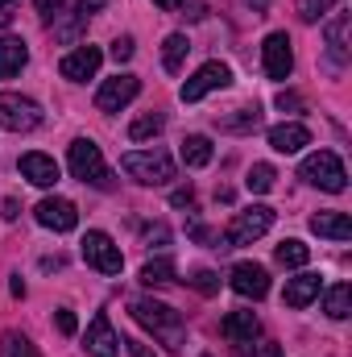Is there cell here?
I'll return each mask as SVG.
<instances>
[{
    "mask_svg": "<svg viewBox=\"0 0 352 357\" xmlns=\"http://www.w3.org/2000/svg\"><path fill=\"white\" fill-rule=\"evenodd\" d=\"M336 8V0H298V17L307 21V25H315L319 17H328Z\"/></svg>",
    "mask_w": 352,
    "mask_h": 357,
    "instance_id": "32",
    "label": "cell"
},
{
    "mask_svg": "<svg viewBox=\"0 0 352 357\" xmlns=\"http://www.w3.org/2000/svg\"><path fill=\"white\" fill-rule=\"evenodd\" d=\"M170 204H175V208H191V204H195V195H191V187H178L175 195H170Z\"/></svg>",
    "mask_w": 352,
    "mask_h": 357,
    "instance_id": "39",
    "label": "cell"
},
{
    "mask_svg": "<svg viewBox=\"0 0 352 357\" xmlns=\"http://www.w3.org/2000/svg\"><path fill=\"white\" fill-rule=\"evenodd\" d=\"M323 312H328L332 320H349V312H352V287H349V282H336V287L328 291Z\"/></svg>",
    "mask_w": 352,
    "mask_h": 357,
    "instance_id": "27",
    "label": "cell"
},
{
    "mask_svg": "<svg viewBox=\"0 0 352 357\" xmlns=\"http://www.w3.org/2000/svg\"><path fill=\"white\" fill-rule=\"evenodd\" d=\"M311 233L332 237V241H349L352 237V220L344 216V212H315V216H311Z\"/></svg>",
    "mask_w": 352,
    "mask_h": 357,
    "instance_id": "20",
    "label": "cell"
},
{
    "mask_svg": "<svg viewBox=\"0 0 352 357\" xmlns=\"http://www.w3.org/2000/svg\"><path fill=\"white\" fill-rule=\"evenodd\" d=\"M269 146L278 154H298L303 146H311V129L298 125V121H286V125H273L269 129Z\"/></svg>",
    "mask_w": 352,
    "mask_h": 357,
    "instance_id": "16",
    "label": "cell"
},
{
    "mask_svg": "<svg viewBox=\"0 0 352 357\" xmlns=\"http://www.w3.org/2000/svg\"><path fill=\"white\" fill-rule=\"evenodd\" d=\"M162 129H166L162 112H141V116L129 125V142H150V137H158Z\"/></svg>",
    "mask_w": 352,
    "mask_h": 357,
    "instance_id": "29",
    "label": "cell"
},
{
    "mask_svg": "<svg viewBox=\"0 0 352 357\" xmlns=\"http://www.w3.org/2000/svg\"><path fill=\"white\" fill-rule=\"evenodd\" d=\"M99 8H108V0H79V4H75V13H71L67 21H54V38H58L63 46H75V42L83 38L88 21L99 13Z\"/></svg>",
    "mask_w": 352,
    "mask_h": 357,
    "instance_id": "12",
    "label": "cell"
},
{
    "mask_svg": "<svg viewBox=\"0 0 352 357\" xmlns=\"http://www.w3.org/2000/svg\"><path fill=\"white\" fill-rule=\"evenodd\" d=\"M120 345H129V354H133V357H154L145 345H141V341H120Z\"/></svg>",
    "mask_w": 352,
    "mask_h": 357,
    "instance_id": "41",
    "label": "cell"
},
{
    "mask_svg": "<svg viewBox=\"0 0 352 357\" xmlns=\"http://www.w3.org/2000/svg\"><path fill=\"white\" fill-rule=\"evenodd\" d=\"M186 282H191L195 291H203V295H216V291H220V278H216L211 270H195V274H191Z\"/></svg>",
    "mask_w": 352,
    "mask_h": 357,
    "instance_id": "33",
    "label": "cell"
},
{
    "mask_svg": "<svg viewBox=\"0 0 352 357\" xmlns=\"http://www.w3.org/2000/svg\"><path fill=\"white\" fill-rule=\"evenodd\" d=\"M88 354L91 357H116L120 354V337L108 320V312H95L88 324Z\"/></svg>",
    "mask_w": 352,
    "mask_h": 357,
    "instance_id": "13",
    "label": "cell"
},
{
    "mask_svg": "<svg viewBox=\"0 0 352 357\" xmlns=\"http://www.w3.org/2000/svg\"><path fill=\"white\" fill-rule=\"evenodd\" d=\"M262 67L269 79H290L294 71V50H290V38L286 33H269L262 42Z\"/></svg>",
    "mask_w": 352,
    "mask_h": 357,
    "instance_id": "9",
    "label": "cell"
},
{
    "mask_svg": "<svg viewBox=\"0 0 352 357\" xmlns=\"http://www.w3.org/2000/svg\"><path fill=\"white\" fill-rule=\"evenodd\" d=\"M262 125V108L253 104V108H237V116H224L220 121V129L224 133H253Z\"/></svg>",
    "mask_w": 352,
    "mask_h": 357,
    "instance_id": "28",
    "label": "cell"
},
{
    "mask_svg": "<svg viewBox=\"0 0 352 357\" xmlns=\"http://www.w3.org/2000/svg\"><path fill=\"white\" fill-rule=\"evenodd\" d=\"M211 154H216L211 137H203V133L182 137V162H186V167H207V162H211Z\"/></svg>",
    "mask_w": 352,
    "mask_h": 357,
    "instance_id": "23",
    "label": "cell"
},
{
    "mask_svg": "<svg viewBox=\"0 0 352 357\" xmlns=\"http://www.w3.org/2000/svg\"><path fill=\"white\" fill-rule=\"evenodd\" d=\"M319 287H323V278H319V274H298V278H290V282H286L282 299H286V307H307V303L319 295Z\"/></svg>",
    "mask_w": 352,
    "mask_h": 357,
    "instance_id": "19",
    "label": "cell"
},
{
    "mask_svg": "<svg viewBox=\"0 0 352 357\" xmlns=\"http://www.w3.org/2000/svg\"><path fill=\"white\" fill-rule=\"evenodd\" d=\"M0 357H42V354L33 349L29 337H21V333H4V337H0Z\"/></svg>",
    "mask_w": 352,
    "mask_h": 357,
    "instance_id": "30",
    "label": "cell"
},
{
    "mask_svg": "<svg viewBox=\"0 0 352 357\" xmlns=\"http://www.w3.org/2000/svg\"><path fill=\"white\" fill-rule=\"evenodd\" d=\"M129 312H133V320H137L145 333H154L170 354H178V349L186 345L182 316H178L170 303H158V299H133V303H129Z\"/></svg>",
    "mask_w": 352,
    "mask_h": 357,
    "instance_id": "1",
    "label": "cell"
},
{
    "mask_svg": "<svg viewBox=\"0 0 352 357\" xmlns=\"http://www.w3.org/2000/svg\"><path fill=\"white\" fill-rule=\"evenodd\" d=\"M249 4H253V8H265V4H269V0H249Z\"/></svg>",
    "mask_w": 352,
    "mask_h": 357,
    "instance_id": "45",
    "label": "cell"
},
{
    "mask_svg": "<svg viewBox=\"0 0 352 357\" xmlns=\"http://www.w3.org/2000/svg\"><path fill=\"white\" fill-rule=\"evenodd\" d=\"M228 282H232V291L245 295V299H262L265 291H269V274H265V266H257V262H237Z\"/></svg>",
    "mask_w": 352,
    "mask_h": 357,
    "instance_id": "15",
    "label": "cell"
},
{
    "mask_svg": "<svg viewBox=\"0 0 352 357\" xmlns=\"http://www.w3.org/2000/svg\"><path fill=\"white\" fill-rule=\"evenodd\" d=\"M4 220H17V199H4Z\"/></svg>",
    "mask_w": 352,
    "mask_h": 357,
    "instance_id": "44",
    "label": "cell"
},
{
    "mask_svg": "<svg viewBox=\"0 0 352 357\" xmlns=\"http://www.w3.org/2000/svg\"><path fill=\"white\" fill-rule=\"evenodd\" d=\"M141 91V79L137 75H116V79H104L99 91H95V108L99 112H120L129 100H137Z\"/></svg>",
    "mask_w": 352,
    "mask_h": 357,
    "instance_id": "10",
    "label": "cell"
},
{
    "mask_svg": "<svg viewBox=\"0 0 352 357\" xmlns=\"http://www.w3.org/2000/svg\"><path fill=\"white\" fill-rule=\"evenodd\" d=\"M186 50H191V42H186V33H170L166 42H162V67L178 75L182 71V59H186Z\"/></svg>",
    "mask_w": 352,
    "mask_h": 357,
    "instance_id": "26",
    "label": "cell"
},
{
    "mask_svg": "<svg viewBox=\"0 0 352 357\" xmlns=\"http://www.w3.org/2000/svg\"><path fill=\"white\" fill-rule=\"evenodd\" d=\"M42 125V108L38 100L21 96V91H0V129L8 133H29Z\"/></svg>",
    "mask_w": 352,
    "mask_h": 357,
    "instance_id": "5",
    "label": "cell"
},
{
    "mask_svg": "<svg viewBox=\"0 0 352 357\" xmlns=\"http://www.w3.org/2000/svg\"><path fill=\"white\" fill-rule=\"evenodd\" d=\"M29 63V50L21 38H0V79H13Z\"/></svg>",
    "mask_w": 352,
    "mask_h": 357,
    "instance_id": "22",
    "label": "cell"
},
{
    "mask_svg": "<svg viewBox=\"0 0 352 357\" xmlns=\"http://www.w3.org/2000/svg\"><path fill=\"white\" fill-rule=\"evenodd\" d=\"M170 233H166V225H154V229H145V241L154 245V241H166Z\"/></svg>",
    "mask_w": 352,
    "mask_h": 357,
    "instance_id": "40",
    "label": "cell"
},
{
    "mask_svg": "<svg viewBox=\"0 0 352 357\" xmlns=\"http://www.w3.org/2000/svg\"><path fill=\"white\" fill-rule=\"evenodd\" d=\"M269 225H273V208L253 204V208H245V212H237V216H232V225H228L224 241H228V245H253L257 237L269 233Z\"/></svg>",
    "mask_w": 352,
    "mask_h": 357,
    "instance_id": "6",
    "label": "cell"
},
{
    "mask_svg": "<svg viewBox=\"0 0 352 357\" xmlns=\"http://www.w3.org/2000/svg\"><path fill=\"white\" fill-rule=\"evenodd\" d=\"M257 357H282V349L273 341H265V345H257Z\"/></svg>",
    "mask_w": 352,
    "mask_h": 357,
    "instance_id": "42",
    "label": "cell"
},
{
    "mask_svg": "<svg viewBox=\"0 0 352 357\" xmlns=\"http://www.w3.org/2000/svg\"><path fill=\"white\" fill-rule=\"evenodd\" d=\"M278 108H282V112H298V108H303V100H298L294 91H278Z\"/></svg>",
    "mask_w": 352,
    "mask_h": 357,
    "instance_id": "38",
    "label": "cell"
},
{
    "mask_svg": "<svg viewBox=\"0 0 352 357\" xmlns=\"http://www.w3.org/2000/svg\"><path fill=\"white\" fill-rule=\"evenodd\" d=\"M33 216H38V225H42V229H54V233H71V229L79 225L75 204H71V199H63V195L42 199V204L33 208Z\"/></svg>",
    "mask_w": 352,
    "mask_h": 357,
    "instance_id": "11",
    "label": "cell"
},
{
    "mask_svg": "<svg viewBox=\"0 0 352 357\" xmlns=\"http://www.w3.org/2000/svg\"><path fill=\"white\" fill-rule=\"evenodd\" d=\"M21 175L33 187H54L58 183V162L46 158V154H21Z\"/></svg>",
    "mask_w": 352,
    "mask_h": 357,
    "instance_id": "18",
    "label": "cell"
},
{
    "mask_svg": "<svg viewBox=\"0 0 352 357\" xmlns=\"http://www.w3.org/2000/svg\"><path fill=\"white\" fill-rule=\"evenodd\" d=\"M298 175L307 178L311 187L332 191V195H340V191L349 187V171H344L340 154H332V150H315L311 158H303V171H298Z\"/></svg>",
    "mask_w": 352,
    "mask_h": 357,
    "instance_id": "3",
    "label": "cell"
},
{
    "mask_svg": "<svg viewBox=\"0 0 352 357\" xmlns=\"http://www.w3.org/2000/svg\"><path fill=\"white\" fill-rule=\"evenodd\" d=\"M33 4H38V13H42V21L50 25V21H58V13H63V4H67V0H33Z\"/></svg>",
    "mask_w": 352,
    "mask_h": 357,
    "instance_id": "35",
    "label": "cell"
},
{
    "mask_svg": "<svg viewBox=\"0 0 352 357\" xmlns=\"http://www.w3.org/2000/svg\"><path fill=\"white\" fill-rule=\"evenodd\" d=\"M203 357H207V354H203Z\"/></svg>",
    "mask_w": 352,
    "mask_h": 357,
    "instance_id": "46",
    "label": "cell"
},
{
    "mask_svg": "<svg viewBox=\"0 0 352 357\" xmlns=\"http://www.w3.org/2000/svg\"><path fill=\"white\" fill-rule=\"evenodd\" d=\"M83 262L95 266L99 274H120V270H125V254H120V245H116L108 233L91 229L88 237H83Z\"/></svg>",
    "mask_w": 352,
    "mask_h": 357,
    "instance_id": "7",
    "label": "cell"
},
{
    "mask_svg": "<svg viewBox=\"0 0 352 357\" xmlns=\"http://www.w3.org/2000/svg\"><path fill=\"white\" fill-rule=\"evenodd\" d=\"M273 178H278V171H273L269 162H253V167H249V175H245V187H249V191H257V195H265V191L273 187Z\"/></svg>",
    "mask_w": 352,
    "mask_h": 357,
    "instance_id": "31",
    "label": "cell"
},
{
    "mask_svg": "<svg viewBox=\"0 0 352 357\" xmlns=\"http://www.w3.org/2000/svg\"><path fill=\"white\" fill-rule=\"evenodd\" d=\"M133 50H137V46H133V38H116V42H112V59H116V63H129V59H133Z\"/></svg>",
    "mask_w": 352,
    "mask_h": 357,
    "instance_id": "36",
    "label": "cell"
},
{
    "mask_svg": "<svg viewBox=\"0 0 352 357\" xmlns=\"http://www.w3.org/2000/svg\"><path fill=\"white\" fill-rule=\"evenodd\" d=\"M54 324H58V333H63V337H75V328H79L75 312H67V307H58V312H54Z\"/></svg>",
    "mask_w": 352,
    "mask_h": 357,
    "instance_id": "34",
    "label": "cell"
},
{
    "mask_svg": "<svg viewBox=\"0 0 352 357\" xmlns=\"http://www.w3.org/2000/svg\"><path fill=\"white\" fill-rule=\"evenodd\" d=\"M273 258H278V266H286V270H303L311 262V250H307L298 237H286V241L273 250Z\"/></svg>",
    "mask_w": 352,
    "mask_h": 357,
    "instance_id": "24",
    "label": "cell"
},
{
    "mask_svg": "<svg viewBox=\"0 0 352 357\" xmlns=\"http://www.w3.org/2000/svg\"><path fill=\"white\" fill-rule=\"evenodd\" d=\"M349 29H352L349 13H336L328 21V59H332V67H344V59H349Z\"/></svg>",
    "mask_w": 352,
    "mask_h": 357,
    "instance_id": "17",
    "label": "cell"
},
{
    "mask_svg": "<svg viewBox=\"0 0 352 357\" xmlns=\"http://www.w3.org/2000/svg\"><path fill=\"white\" fill-rule=\"evenodd\" d=\"M120 167H125L129 178H137L145 187H166L175 178V158L162 154V150H133V154L120 158Z\"/></svg>",
    "mask_w": 352,
    "mask_h": 357,
    "instance_id": "2",
    "label": "cell"
},
{
    "mask_svg": "<svg viewBox=\"0 0 352 357\" xmlns=\"http://www.w3.org/2000/svg\"><path fill=\"white\" fill-rule=\"evenodd\" d=\"M257 328H262V324H257L253 312H228V316H224V337L237 341V345H249V341L257 337Z\"/></svg>",
    "mask_w": 352,
    "mask_h": 357,
    "instance_id": "21",
    "label": "cell"
},
{
    "mask_svg": "<svg viewBox=\"0 0 352 357\" xmlns=\"http://www.w3.org/2000/svg\"><path fill=\"white\" fill-rule=\"evenodd\" d=\"M67 167H71L75 178H83V183H91V187H112L108 167H104V154H99V146H95L91 137H75V142H71Z\"/></svg>",
    "mask_w": 352,
    "mask_h": 357,
    "instance_id": "4",
    "label": "cell"
},
{
    "mask_svg": "<svg viewBox=\"0 0 352 357\" xmlns=\"http://www.w3.org/2000/svg\"><path fill=\"white\" fill-rule=\"evenodd\" d=\"M154 4H158V8H166V13H175V8H182V4H186V0H154Z\"/></svg>",
    "mask_w": 352,
    "mask_h": 357,
    "instance_id": "43",
    "label": "cell"
},
{
    "mask_svg": "<svg viewBox=\"0 0 352 357\" xmlns=\"http://www.w3.org/2000/svg\"><path fill=\"white\" fill-rule=\"evenodd\" d=\"M175 278H178V266L170 258H154V262L141 266V282H145V287H170Z\"/></svg>",
    "mask_w": 352,
    "mask_h": 357,
    "instance_id": "25",
    "label": "cell"
},
{
    "mask_svg": "<svg viewBox=\"0 0 352 357\" xmlns=\"http://www.w3.org/2000/svg\"><path fill=\"white\" fill-rule=\"evenodd\" d=\"M99 63H104V54H99L95 46H75V50L58 63V71H63V79L83 84V79H91V75L99 71Z\"/></svg>",
    "mask_w": 352,
    "mask_h": 357,
    "instance_id": "14",
    "label": "cell"
},
{
    "mask_svg": "<svg viewBox=\"0 0 352 357\" xmlns=\"http://www.w3.org/2000/svg\"><path fill=\"white\" fill-rule=\"evenodd\" d=\"M17 8H21V0H0V29H8V25H13Z\"/></svg>",
    "mask_w": 352,
    "mask_h": 357,
    "instance_id": "37",
    "label": "cell"
},
{
    "mask_svg": "<svg viewBox=\"0 0 352 357\" xmlns=\"http://www.w3.org/2000/svg\"><path fill=\"white\" fill-rule=\"evenodd\" d=\"M228 84H232V71H228L224 63H203V67L182 84L178 96H182V104H195V100H203L207 91H220V88H228Z\"/></svg>",
    "mask_w": 352,
    "mask_h": 357,
    "instance_id": "8",
    "label": "cell"
}]
</instances>
